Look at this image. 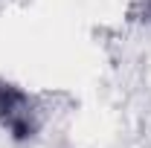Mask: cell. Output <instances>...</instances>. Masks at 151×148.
<instances>
[{
  "label": "cell",
  "mask_w": 151,
  "mask_h": 148,
  "mask_svg": "<svg viewBox=\"0 0 151 148\" xmlns=\"http://www.w3.org/2000/svg\"><path fill=\"white\" fill-rule=\"evenodd\" d=\"M0 122L12 131L18 139L32 134V122H29V102L26 96L12 87V84H0Z\"/></svg>",
  "instance_id": "1"
}]
</instances>
